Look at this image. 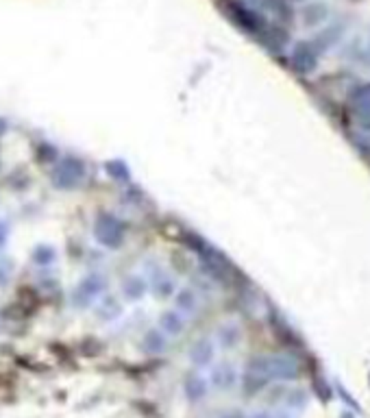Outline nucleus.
Instances as JSON below:
<instances>
[{
    "mask_svg": "<svg viewBox=\"0 0 370 418\" xmlns=\"http://www.w3.org/2000/svg\"><path fill=\"white\" fill-rule=\"evenodd\" d=\"M301 373L298 362L292 356H268V377L270 381H294Z\"/></svg>",
    "mask_w": 370,
    "mask_h": 418,
    "instance_id": "nucleus-1",
    "label": "nucleus"
},
{
    "mask_svg": "<svg viewBox=\"0 0 370 418\" xmlns=\"http://www.w3.org/2000/svg\"><path fill=\"white\" fill-rule=\"evenodd\" d=\"M96 240L103 244V246H109V249H118L122 237H124V229L122 224L114 218V216H101L96 220Z\"/></svg>",
    "mask_w": 370,
    "mask_h": 418,
    "instance_id": "nucleus-2",
    "label": "nucleus"
},
{
    "mask_svg": "<svg viewBox=\"0 0 370 418\" xmlns=\"http://www.w3.org/2000/svg\"><path fill=\"white\" fill-rule=\"evenodd\" d=\"M209 383L216 390H233L237 385V368L229 362H220L209 371Z\"/></svg>",
    "mask_w": 370,
    "mask_h": 418,
    "instance_id": "nucleus-3",
    "label": "nucleus"
},
{
    "mask_svg": "<svg viewBox=\"0 0 370 418\" xmlns=\"http://www.w3.org/2000/svg\"><path fill=\"white\" fill-rule=\"evenodd\" d=\"M103 287H105L103 277H99V275L85 277L74 290V296H72L74 305H78V308H85V305H90L96 296L103 292Z\"/></svg>",
    "mask_w": 370,
    "mask_h": 418,
    "instance_id": "nucleus-4",
    "label": "nucleus"
},
{
    "mask_svg": "<svg viewBox=\"0 0 370 418\" xmlns=\"http://www.w3.org/2000/svg\"><path fill=\"white\" fill-rule=\"evenodd\" d=\"M81 179H83V166L78 164L76 159H66V162H61L53 176V181L59 187H76Z\"/></svg>",
    "mask_w": 370,
    "mask_h": 418,
    "instance_id": "nucleus-5",
    "label": "nucleus"
},
{
    "mask_svg": "<svg viewBox=\"0 0 370 418\" xmlns=\"http://www.w3.org/2000/svg\"><path fill=\"white\" fill-rule=\"evenodd\" d=\"M214 358H216V344L209 337H201L190 349V362L196 368H209L214 364Z\"/></svg>",
    "mask_w": 370,
    "mask_h": 418,
    "instance_id": "nucleus-6",
    "label": "nucleus"
},
{
    "mask_svg": "<svg viewBox=\"0 0 370 418\" xmlns=\"http://www.w3.org/2000/svg\"><path fill=\"white\" fill-rule=\"evenodd\" d=\"M183 392H185L187 401H192V403H199V401H203L207 396V392H209V381L199 373H190L183 379Z\"/></svg>",
    "mask_w": 370,
    "mask_h": 418,
    "instance_id": "nucleus-7",
    "label": "nucleus"
},
{
    "mask_svg": "<svg viewBox=\"0 0 370 418\" xmlns=\"http://www.w3.org/2000/svg\"><path fill=\"white\" fill-rule=\"evenodd\" d=\"M159 331H164L166 335H181L183 329H185V316L176 310H168L159 316Z\"/></svg>",
    "mask_w": 370,
    "mask_h": 418,
    "instance_id": "nucleus-8",
    "label": "nucleus"
},
{
    "mask_svg": "<svg viewBox=\"0 0 370 418\" xmlns=\"http://www.w3.org/2000/svg\"><path fill=\"white\" fill-rule=\"evenodd\" d=\"M281 401H283V406H285L287 412H301V410L308 408L310 394H308V390H305V388H298V385H294V388L283 390Z\"/></svg>",
    "mask_w": 370,
    "mask_h": 418,
    "instance_id": "nucleus-9",
    "label": "nucleus"
},
{
    "mask_svg": "<svg viewBox=\"0 0 370 418\" xmlns=\"http://www.w3.org/2000/svg\"><path fill=\"white\" fill-rule=\"evenodd\" d=\"M174 310L181 312L183 316H190L199 310V296L194 290H190V287H183V290L176 292L174 296Z\"/></svg>",
    "mask_w": 370,
    "mask_h": 418,
    "instance_id": "nucleus-10",
    "label": "nucleus"
},
{
    "mask_svg": "<svg viewBox=\"0 0 370 418\" xmlns=\"http://www.w3.org/2000/svg\"><path fill=\"white\" fill-rule=\"evenodd\" d=\"M242 340V331H239V325L235 323H227L218 329V344L224 349V351H231L239 344Z\"/></svg>",
    "mask_w": 370,
    "mask_h": 418,
    "instance_id": "nucleus-11",
    "label": "nucleus"
},
{
    "mask_svg": "<svg viewBox=\"0 0 370 418\" xmlns=\"http://www.w3.org/2000/svg\"><path fill=\"white\" fill-rule=\"evenodd\" d=\"M351 103H353V109H355L360 116L370 118V83L355 87V92H353V96H351Z\"/></svg>",
    "mask_w": 370,
    "mask_h": 418,
    "instance_id": "nucleus-12",
    "label": "nucleus"
},
{
    "mask_svg": "<svg viewBox=\"0 0 370 418\" xmlns=\"http://www.w3.org/2000/svg\"><path fill=\"white\" fill-rule=\"evenodd\" d=\"M142 346L146 353H164L168 346V335L159 329H151V331H146V335H144Z\"/></svg>",
    "mask_w": 370,
    "mask_h": 418,
    "instance_id": "nucleus-13",
    "label": "nucleus"
},
{
    "mask_svg": "<svg viewBox=\"0 0 370 418\" xmlns=\"http://www.w3.org/2000/svg\"><path fill=\"white\" fill-rule=\"evenodd\" d=\"M122 292H124L126 299L135 301V299H140L144 292H146V283H144L142 277H128V279L122 283Z\"/></svg>",
    "mask_w": 370,
    "mask_h": 418,
    "instance_id": "nucleus-14",
    "label": "nucleus"
},
{
    "mask_svg": "<svg viewBox=\"0 0 370 418\" xmlns=\"http://www.w3.org/2000/svg\"><path fill=\"white\" fill-rule=\"evenodd\" d=\"M153 283H155V290H157V294H162V296H168V294H172V290H174V283H172V279H170L168 275H164L162 270H159V275H155Z\"/></svg>",
    "mask_w": 370,
    "mask_h": 418,
    "instance_id": "nucleus-15",
    "label": "nucleus"
},
{
    "mask_svg": "<svg viewBox=\"0 0 370 418\" xmlns=\"http://www.w3.org/2000/svg\"><path fill=\"white\" fill-rule=\"evenodd\" d=\"M35 260H40V264H51L53 251H51V249H40V251H35Z\"/></svg>",
    "mask_w": 370,
    "mask_h": 418,
    "instance_id": "nucleus-16",
    "label": "nucleus"
},
{
    "mask_svg": "<svg viewBox=\"0 0 370 418\" xmlns=\"http://www.w3.org/2000/svg\"><path fill=\"white\" fill-rule=\"evenodd\" d=\"M246 418H275V414H270L268 410H257V412L249 414Z\"/></svg>",
    "mask_w": 370,
    "mask_h": 418,
    "instance_id": "nucleus-17",
    "label": "nucleus"
},
{
    "mask_svg": "<svg viewBox=\"0 0 370 418\" xmlns=\"http://www.w3.org/2000/svg\"><path fill=\"white\" fill-rule=\"evenodd\" d=\"M222 418H246V414L237 412V410H231V412H227V414H222Z\"/></svg>",
    "mask_w": 370,
    "mask_h": 418,
    "instance_id": "nucleus-18",
    "label": "nucleus"
},
{
    "mask_svg": "<svg viewBox=\"0 0 370 418\" xmlns=\"http://www.w3.org/2000/svg\"><path fill=\"white\" fill-rule=\"evenodd\" d=\"M275 418H294V416H292V412H287V410H285V412H281V414H277V416H275Z\"/></svg>",
    "mask_w": 370,
    "mask_h": 418,
    "instance_id": "nucleus-19",
    "label": "nucleus"
},
{
    "mask_svg": "<svg viewBox=\"0 0 370 418\" xmlns=\"http://www.w3.org/2000/svg\"><path fill=\"white\" fill-rule=\"evenodd\" d=\"M340 418H355V414H353V412H342Z\"/></svg>",
    "mask_w": 370,
    "mask_h": 418,
    "instance_id": "nucleus-20",
    "label": "nucleus"
}]
</instances>
